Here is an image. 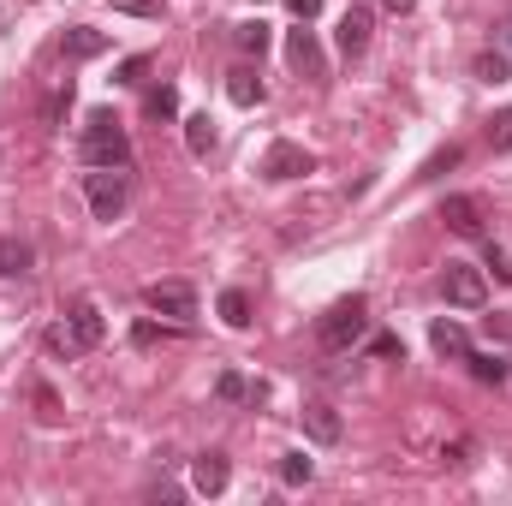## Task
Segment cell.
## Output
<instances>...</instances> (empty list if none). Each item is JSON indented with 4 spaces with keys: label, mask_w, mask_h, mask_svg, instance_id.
<instances>
[{
    "label": "cell",
    "mask_w": 512,
    "mask_h": 506,
    "mask_svg": "<svg viewBox=\"0 0 512 506\" xmlns=\"http://www.w3.org/2000/svg\"><path fill=\"white\" fill-rule=\"evenodd\" d=\"M102 334H108L102 304H96V298H72V304H66V316H60V328L48 334V352L78 358V352H96V346H102Z\"/></svg>",
    "instance_id": "6da1fadb"
},
{
    "label": "cell",
    "mask_w": 512,
    "mask_h": 506,
    "mask_svg": "<svg viewBox=\"0 0 512 506\" xmlns=\"http://www.w3.org/2000/svg\"><path fill=\"white\" fill-rule=\"evenodd\" d=\"M364 334H370V304H364L358 292L340 298V304H328L322 322H316V346H322V352H352Z\"/></svg>",
    "instance_id": "7a4b0ae2"
},
{
    "label": "cell",
    "mask_w": 512,
    "mask_h": 506,
    "mask_svg": "<svg viewBox=\"0 0 512 506\" xmlns=\"http://www.w3.org/2000/svg\"><path fill=\"white\" fill-rule=\"evenodd\" d=\"M78 155H84V167H131L126 126H120L108 108H96V114H90V126H84V137H78Z\"/></svg>",
    "instance_id": "3957f363"
},
{
    "label": "cell",
    "mask_w": 512,
    "mask_h": 506,
    "mask_svg": "<svg viewBox=\"0 0 512 506\" xmlns=\"http://www.w3.org/2000/svg\"><path fill=\"white\" fill-rule=\"evenodd\" d=\"M84 197H90V215H96V221H120L126 203H131L126 167H90V173H84Z\"/></svg>",
    "instance_id": "277c9868"
},
{
    "label": "cell",
    "mask_w": 512,
    "mask_h": 506,
    "mask_svg": "<svg viewBox=\"0 0 512 506\" xmlns=\"http://www.w3.org/2000/svg\"><path fill=\"white\" fill-rule=\"evenodd\" d=\"M441 298L459 304V310H483V304H489V280H483V268H471V262H447V268H441Z\"/></svg>",
    "instance_id": "5b68a950"
},
{
    "label": "cell",
    "mask_w": 512,
    "mask_h": 506,
    "mask_svg": "<svg viewBox=\"0 0 512 506\" xmlns=\"http://www.w3.org/2000/svg\"><path fill=\"white\" fill-rule=\"evenodd\" d=\"M143 304H149V316L197 322V292H191L185 280H155V286H143Z\"/></svg>",
    "instance_id": "8992f818"
},
{
    "label": "cell",
    "mask_w": 512,
    "mask_h": 506,
    "mask_svg": "<svg viewBox=\"0 0 512 506\" xmlns=\"http://www.w3.org/2000/svg\"><path fill=\"white\" fill-rule=\"evenodd\" d=\"M304 173H316V155H310V149H298V143H268V155H262V179L286 185V179H304Z\"/></svg>",
    "instance_id": "52a82bcc"
},
{
    "label": "cell",
    "mask_w": 512,
    "mask_h": 506,
    "mask_svg": "<svg viewBox=\"0 0 512 506\" xmlns=\"http://www.w3.org/2000/svg\"><path fill=\"white\" fill-rule=\"evenodd\" d=\"M370 30H376V12H370V6H346V12H340V30H334L340 54H346V60H358V54L370 48Z\"/></svg>",
    "instance_id": "ba28073f"
},
{
    "label": "cell",
    "mask_w": 512,
    "mask_h": 506,
    "mask_svg": "<svg viewBox=\"0 0 512 506\" xmlns=\"http://www.w3.org/2000/svg\"><path fill=\"white\" fill-rule=\"evenodd\" d=\"M441 221H447L453 233L477 239V233H483V203H477V197H465V191H453V197L441 203Z\"/></svg>",
    "instance_id": "9c48e42d"
},
{
    "label": "cell",
    "mask_w": 512,
    "mask_h": 506,
    "mask_svg": "<svg viewBox=\"0 0 512 506\" xmlns=\"http://www.w3.org/2000/svg\"><path fill=\"white\" fill-rule=\"evenodd\" d=\"M286 60H292L304 78H322V48H316V30H310V24H298V30L286 36Z\"/></svg>",
    "instance_id": "30bf717a"
},
{
    "label": "cell",
    "mask_w": 512,
    "mask_h": 506,
    "mask_svg": "<svg viewBox=\"0 0 512 506\" xmlns=\"http://www.w3.org/2000/svg\"><path fill=\"white\" fill-rule=\"evenodd\" d=\"M298 417H304V435H310L316 447H334V441H340V411H334V405L310 399V405H304Z\"/></svg>",
    "instance_id": "8fae6325"
},
{
    "label": "cell",
    "mask_w": 512,
    "mask_h": 506,
    "mask_svg": "<svg viewBox=\"0 0 512 506\" xmlns=\"http://www.w3.org/2000/svg\"><path fill=\"white\" fill-rule=\"evenodd\" d=\"M227 477H233L227 453H197V465H191V483H197V495H221V489H227Z\"/></svg>",
    "instance_id": "7c38bea8"
},
{
    "label": "cell",
    "mask_w": 512,
    "mask_h": 506,
    "mask_svg": "<svg viewBox=\"0 0 512 506\" xmlns=\"http://www.w3.org/2000/svg\"><path fill=\"white\" fill-rule=\"evenodd\" d=\"M60 54H66V60H96V54H108V36L90 30V24H72V30L60 36Z\"/></svg>",
    "instance_id": "4fadbf2b"
},
{
    "label": "cell",
    "mask_w": 512,
    "mask_h": 506,
    "mask_svg": "<svg viewBox=\"0 0 512 506\" xmlns=\"http://www.w3.org/2000/svg\"><path fill=\"white\" fill-rule=\"evenodd\" d=\"M429 340H435V352H441V358H453V364H465V358H471V334H465L459 322H435V328H429Z\"/></svg>",
    "instance_id": "5bb4252c"
},
{
    "label": "cell",
    "mask_w": 512,
    "mask_h": 506,
    "mask_svg": "<svg viewBox=\"0 0 512 506\" xmlns=\"http://www.w3.org/2000/svg\"><path fill=\"white\" fill-rule=\"evenodd\" d=\"M215 399H221V405H256V399H262V381H245L239 370H221Z\"/></svg>",
    "instance_id": "9a60e30c"
},
{
    "label": "cell",
    "mask_w": 512,
    "mask_h": 506,
    "mask_svg": "<svg viewBox=\"0 0 512 506\" xmlns=\"http://www.w3.org/2000/svg\"><path fill=\"white\" fill-rule=\"evenodd\" d=\"M227 96H233L239 108H256V102H262V78H256L251 66H233V72H227Z\"/></svg>",
    "instance_id": "2e32d148"
},
{
    "label": "cell",
    "mask_w": 512,
    "mask_h": 506,
    "mask_svg": "<svg viewBox=\"0 0 512 506\" xmlns=\"http://www.w3.org/2000/svg\"><path fill=\"white\" fill-rule=\"evenodd\" d=\"M215 310H221V322H227V328H251V292H239V286H227Z\"/></svg>",
    "instance_id": "e0dca14e"
},
{
    "label": "cell",
    "mask_w": 512,
    "mask_h": 506,
    "mask_svg": "<svg viewBox=\"0 0 512 506\" xmlns=\"http://www.w3.org/2000/svg\"><path fill=\"white\" fill-rule=\"evenodd\" d=\"M471 72H477L483 84H507V78H512V60H507V54H495V48H483V54L471 60Z\"/></svg>",
    "instance_id": "ac0fdd59"
},
{
    "label": "cell",
    "mask_w": 512,
    "mask_h": 506,
    "mask_svg": "<svg viewBox=\"0 0 512 506\" xmlns=\"http://www.w3.org/2000/svg\"><path fill=\"white\" fill-rule=\"evenodd\" d=\"M185 149H191L197 161L215 149V126H209V114H191V120H185Z\"/></svg>",
    "instance_id": "d6986e66"
},
{
    "label": "cell",
    "mask_w": 512,
    "mask_h": 506,
    "mask_svg": "<svg viewBox=\"0 0 512 506\" xmlns=\"http://www.w3.org/2000/svg\"><path fill=\"white\" fill-rule=\"evenodd\" d=\"M233 42H239V54H268V24L262 18H251V24H233Z\"/></svg>",
    "instance_id": "ffe728a7"
},
{
    "label": "cell",
    "mask_w": 512,
    "mask_h": 506,
    "mask_svg": "<svg viewBox=\"0 0 512 506\" xmlns=\"http://www.w3.org/2000/svg\"><path fill=\"white\" fill-rule=\"evenodd\" d=\"M30 405H36L42 423H60V417H66V411H60V393H54L48 381H30Z\"/></svg>",
    "instance_id": "44dd1931"
},
{
    "label": "cell",
    "mask_w": 512,
    "mask_h": 506,
    "mask_svg": "<svg viewBox=\"0 0 512 506\" xmlns=\"http://www.w3.org/2000/svg\"><path fill=\"white\" fill-rule=\"evenodd\" d=\"M30 262H36V251L24 239H0V274H24Z\"/></svg>",
    "instance_id": "7402d4cb"
},
{
    "label": "cell",
    "mask_w": 512,
    "mask_h": 506,
    "mask_svg": "<svg viewBox=\"0 0 512 506\" xmlns=\"http://www.w3.org/2000/svg\"><path fill=\"white\" fill-rule=\"evenodd\" d=\"M465 364H471V376L477 381H495V387L507 381V358H495V352H471Z\"/></svg>",
    "instance_id": "603a6c76"
},
{
    "label": "cell",
    "mask_w": 512,
    "mask_h": 506,
    "mask_svg": "<svg viewBox=\"0 0 512 506\" xmlns=\"http://www.w3.org/2000/svg\"><path fill=\"white\" fill-rule=\"evenodd\" d=\"M143 114H149V120H173V114H179V90H173V84H161V90H149V102H143Z\"/></svg>",
    "instance_id": "cb8c5ba5"
},
{
    "label": "cell",
    "mask_w": 512,
    "mask_h": 506,
    "mask_svg": "<svg viewBox=\"0 0 512 506\" xmlns=\"http://www.w3.org/2000/svg\"><path fill=\"white\" fill-rule=\"evenodd\" d=\"M310 477H316V465H310L304 453H286V459H280V483H286V489H298V483H310Z\"/></svg>",
    "instance_id": "d4e9b609"
},
{
    "label": "cell",
    "mask_w": 512,
    "mask_h": 506,
    "mask_svg": "<svg viewBox=\"0 0 512 506\" xmlns=\"http://www.w3.org/2000/svg\"><path fill=\"white\" fill-rule=\"evenodd\" d=\"M447 167H459V143L435 149V155H429V167H423V179H435V173H447Z\"/></svg>",
    "instance_id": "484cf974"
},
{
    "label": "cell",
    "mask_w": 512,
    "mask_h": 506,
    "mask_svg": "<svg viewBox=\"0 0 512 506\" xmlns=\"http://www.w3.org/2000/svg\"><path fill=\"white\" fill-rule=\"evenodd\" d=\"M489 143H495L501 155L512 149V108H507V114H495V126H489Z\"/></svg>",
    "instance_id": "4316f807"
},
{
    "label": "cell",
    "mask_w": 512,
    "mask_h": 506,
    "mask_svg": "<svg viewBox=\"0 0 512 506\" xmlns=\"http://www.w3.org/2000/svg\"><path fill=\"white\" fill-rule=\"evenodd\" d=\"M489 268H495V280H501V286H512V256L501 251V245H489Z\"/></svg>",
    "instance_id": "83f0119b"
},
{
    "label": "cell",
    "mask_w": 512,
    "mask_h": 506,
    "mask_svg": "<svg viewBox=\"0 0 512 506\" xmlns=\"http://www.w3.org/2000/svg\"><path fill=\"white\" fill-rule=\"evenodd\" d=\"M114 12H131V18H155L161 0H114Z\"/></svg>",
    "instance_id": "f1b7e54d"
},
{
    "label": "cell",
    "mask_w": 512,
    "mask_h": 506,
    "mask_svg": "<svg viewBox=\"0 0 512 506\" xmlns=\"http://www.w3.org/2000/svg\"><path fill=\"white\" fill-rule=\"evenodd\" d=\"M143 72H149V54H131L126 66H120V84H137Z\"/></svg>",
    "instance_id": "f546056e"
},
{
    "label": "cell",
    "mask_w": 512,
    "mask_h": 506,
    "mask_svg": "<svg viewBox=\"0 0 512 506\" xmlns=\"http://www.w3.org/2000/svg\"><path fill=\"white\" fill-rule=\"evenodd\" d=\"M370 352H376V358H405V346H399L393 334H376V340H370Z\"/></svg>",
    "instance_id": "4dcf8cb0"
},
{
    "label": "cell",
    "mask_w": 512,
    "mask_h": 506,
    "mask_svg": "<svg viewBox=\"0 0 512 506\" xmlns=\"http://www.w3.org/2000/svg\"><path fill=\"white\" fill-rule=\"evenodd\" d=\"M131 340H137V346H155V340H161V328H155V322H137V328H131Z\"/></svg>",
    "instance_id": "1f68e13d"
},
{
    "label": "cell",
    "mask_w": 512,
    "mask_h": 506,
    "mask_svg": "<svg viewBox=\"0 0 512 506\" xmlns=\"http://www.w3.org/2000/svg\"><path fill=\"white\" fill-rule=\"evenodd\" d=\"M292 12H298V24H310V18L322 12V0H292Z\"/></svg>",
    "instance_id": "d6a6232c"
},
{
    "label": "cell",
    "mask_w": 512,
    "mask_h": 506,
    "mask_svg": "<svg viewBox=\"0 0 512 506\" xmlns=\"http://www.w3.org/2000/svg\"><path fill=\"white\" fill-rule=\"evenodd\" d=\"M387 12H411V6H417V0H382Z\"/></svg>",
    "instance_id": "836d02e7"
}]
</instances>
